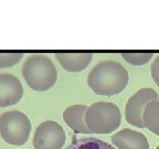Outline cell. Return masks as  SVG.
Returning <instances> with one entry per match:
<instances>
[{
    "instance_id": "obj_16",
    "label": "cell",
    "mask_w": 159,
    "mask_h": 149,
    "mask_svg": "<svg viewBox=\"0 0 159 149\" xmlns=\"http://www.w3.org/2000/svg\"><path fill=\"white\" fill-rule=\"evenodd\" d=\"M156 149H159V145H158V146H157V148Z\"/></svg>"
},
{
    "instance_id": "obj_7",
    "label": "cell",
    "mask_w": 159,
    "mask_h": 149,
    "mask_svg": "<svg viewBox=\"0 0 159 149\" xmlns=\"http://www.w3.org/2000/svg\"><path fill=\"white\" fill-rule=\"evenodd\" d=\"M23 96V87L17 76L0 73V107L16 105Z\"/></svg>"
},
{
    "instance_id": "obj_15",
    "label": "cell",
    "mask_w": 159,
    "mask_h": 149,
    "mask_svg": "<svg viewBox=\"0 0 159 149\" xmlns=\"http://www.w3.org/2000/svg\"><path fill=\"white\" fill-rule=\"evenodd\" d=\"M152 77L154 82L159 86V55L152 64Z\"/></svg>"
},
{
    "instance_id": "obj_13",
    "label": "cell",
    "mask_w": 159,
    "mask_h": 149,
    "mask_svg": "<svg viewBox=\"0 0 159 149\" xmlns=\"http://www.w3.org/2000/svg\"><path fill=\"white\" fill-rule=\"evenodd\" d=\"M122 57L132 65H144L150 61V59L152 57V53H123Z\"/></svg>"
},
{
    "instance_id": "obj_3",
    "label": "cell",
    "mask_w": 159,
    "mask_h": 149,
    "mask_svg": "<svg viewBox=\"0 0 159 149\" xmlns=\"http://www.w3.org/2000/svg\"><path fill=\"white\" fill-rule=\"evenodd\" d=\"M122 122V115L118 106L114 103L97 102L87 107L85 123L91 133L111 134L116 130Z\"/></svg>"
},
{
    "instance_id": "obj_9",
    "label": "cell",
    "mask_w": 159,
    "mask_h": 149,
    "mask_svg": "<svg viewBox=\"0 0 159 149\" xmlns=\"http://www.w3.org/2000/svg\"><path fill=\"white\" fill-rule=\"evenodd\" d=\"M57 62L65 71L72 73L82 72L91 64L92 53H57Z\"/></svg>"
},
{
    "instance_id": "obj_6",
    "label": "cell",
    "mask_w": 159,
    "mask_h": 149,
    "mask_svg": "<svg viewBox=\"0 0 159 149\" xmlns=\"http://www.w3.org/2000/svg\"><path fill=\"white\" fill-rule=\"evenodd\" d=\"M158 95L152 88H142L137 91L130 98L125 107V117L128 124L138 128H144L143 114L145 107L149 102L157 99Z\"/></svg>"
},
{
    "instance_id": "obj_5",
    "label": "cell",
    "mask_w": 159,
    "mask_h": 149,
    "mask_svg": "<svg viewBox=\"0 0 159 149\" xmlns=\"http://www.w3.org/2000/svg\"><path fill=\"white\" fill-rule=\"evenodd\" d=\"M65 132L54 120H45L38 126L33 137L34 149H62L65 144Z\"/></svg>"
},
{
    "instance_id": "obj_10",
    "label": "cell",
    "mask_w": 159,
    "mask_h": 149,
    "mask_svg": "<svg viewBox=\"0 0 159 149\" xmlns=\"http://www.w3.org/2000/svg\"><path fill=\"white\" fill-rule=\"evenodd\" d=\"M87 107L85 105L75 104L65 108L63 119L65 124L76 134H92L85 123V113Z\"/></svg>"
},
{
    "instance_id": "obj_11",
    "label": "cell",
    "mask_w": 159,
    "mask_h": 149,
    "mask_svg": "<svg viewBox=\"0 0 159 149\" xmlns=\"http://www.w3.org/2000/svg\"><path fill=\"white\" fill-rule=\"evenodd\" d=\"M143 122L147 129L159 136V101L155 99L146 105L143 114Z\"/></svg>"
},
{
    "instance_id": "obj_2",
    "label": "cell",
    "mask_w": 159,
    "mask_h": 149,
    "mask_svg": "<svg viewBox=\"0 0 159 149\" xmlns=\"http://www.w3.org/2000/svg\"><path fill=\"white\" fill-rule=\"evenodd\" d=\"M22 76L31 89L44 92L55 85L57 71L47 55L32 54L23 62Z\"/></svg>"
},
{
    "instance_id": "obj_14",
    "label": "cell",
    "mask_w": 159,
    "mask_h": 149,
    "mask_svg": "<svg viewBox=\"0 0 159 149\" xmlns=\"http://www.w3.org/2000/svg\"><path fill=\"white\" fill-rule=\"evenodd\" d=\"M22 59V53H0V69L13 66Z\"/></svg>"
},
{
    "instance_id": "obj_12",
    "label": "cell",
    "mask_w": 159,
    "mask_h": 149,
    "mask_svg": "<svg viewBox=\"0 0 159 149\" xmlns=\"http://www.w3.org/2000/svg\"><path fill=\"white\" fill-rule=\"evenodd\" d=\"M65 149H115L112 145L103 142L101 139L93 138V137H84V138H76L73 137L71 144Z\"/></svg>"
},
{
    "instance_id": "obj_8",
    "label": "cell",
    "mask_w": 159,
    "mask_h": 149,
    "mask_svg": "<svg viewBox=\"0 0 159 149\" xmlns=\"http://www.w3.org/2000/svg\"><path fill=\"white\" fill-rule=\"evenodd\" d=\"M112 142L118 149H149L146 136L129 128H124L113 135Z\"/></svg>"
},
{
    "instance_id": "obj_4",
    "label": "cell",
    "mask_w": 159,
    "mask_h": 149,
    "mask_svg": "<svg viewBox=\"0 0 159 149\" xmlns=\"http://www.w3.org/2000/svg\"><path fill=\"white\" fill-rule=\"evenodd\" d=\"M31 122L25 113L10 111L0 115V135L9 145L21 146L28 142Z\"/></svg>"
},
{
    "instance_id": "obj_1",
    "label": "cell",
    "mask_w": 159,
    "mask_h": 149,
    "mask_svg": "<svg viewBox=\"0 0 159 149\" xmlns=\"http://www.w3.org/2000/svg\"><path fill=\"white\" fill-rule=\"evenodd\" d=\"M129 81L127 70L115 61H102L87 76V85L96 95L113 96L122 93Z\"/></svg>"
}]
</instances>
